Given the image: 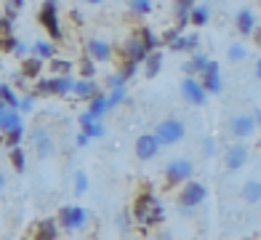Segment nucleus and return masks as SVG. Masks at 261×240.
<instances>
[{
    "label": "nucleus",
    "mask_w": 261,
    "mask_h": 240,
    "mask_svg": "<svg viewBox=\"0 0 261 240\" xmlns=\"http://www.w3.org/2000/svg\"><path fill=\"white\" fill-rule=\"evenodd\" d=\"M130 213H134L136 224H141V227H155V224L163 222V216H165L160 200L152 195V192H141V195L134 200V211Z\"/></svg>",
    "instance_id": "f257e3e1"
},
{
    "label": "nucleus",
    "mask_w": 261,
    "mask_h": 240,
    "mask_svg": "<svg viewBox=\"0 0 261 240\" xmlns=\"http://www.w3.org/2000/svg\"><path fill=\"white\" fill-rule=\"evenodd\" d=\"M75 88V80L69 75H51L35 86V96H67Z\"/></svg>",
    "instance_id": "f03ea898"
},
{
    "label": "nucleus",
    "mask_w": 261,
    "mask_h": 240,
    "mask_svg": "<svg viewBox=\"0 0 261 240\" xmlns=\"http://www.w3.org/2000/svg\"><path fill=\"white\" fill-rule=\"evenodd\" d=\"M205 198H208L205 184H203V182H195V179H189V182L181 184V189H179V206H181L184 211L197 208Z\"/></svg>",
    "instance_id": "7ed1b4c3"
},
{
    "label": "nucleus",
    "mask_w": 261,
    "mask_h": 240,
    "mask_svg": "<svg viewBox=\"0 0 261 240\" xmlns=\"http://www.w3.org/2000/svg\"><path fill=\"white\" fill-rule=\"evenodd\" d=\"M88 224V211L80 208V206H64L59 211V227L67 232H77V230H86Z\"/></svg>",
    "instance_id": "20e7f679"
},
{
    "label": "nucleus",
    "mask_w": 261,
    "mask_h": 240,
    "mask_svg": "<svg viewBox=\"0 0 261 240\" xmlns=\"http://www.w3.org/2000/svg\"><path fill=\"white\" fill-rule=\"evenodd\" d=\"M192 171H195V165L189 163V160H184V158H179V160H171L168 165H165V182L168 184H187L189 179H192Z\"/></svg>",
    "instance_id": "39448f33"
},
{
    "label": "nucleus",
    "mask_w": 261,
    "mask_h": 240,
    "mask_svg": "<svg viewBox=\"0 0 261 240\" xmlns=\"http://www.w3.org/2000/svg\"><path fill=\"white\" fill-rule=\"evenodd\" d=\"M155 136H158L160 144H176V141H181L184 139V123H181V120H176V117L163 120V123H158Z\"/></svg>",
    "instance_id": "423d86ee"
},
{
    "label": "nucleus",
    "mask_w": 261,
    "mask_h": 240,
    "mask_svg": "<svg viewBox=\"0 0 261 240\" xmlns=\"http://www.w3.org/2000/svg\"><path fill=\"white\" fill-rule=\"evenodd\" d=\"M30 141H32L35 152H38V158H51V155L56 152V144H54L51 134H48V131H45L43 126L32 128V134H30Z\"/></svg>",
    "instance_id": "0eeeda50"
},
{
    "label": "nucleus",
    "mask_w": 261,
    "mask_h": 240,
    "mask_svg": "<svg viewBox=\"0 0 261 240\" xmlns=\"http://www.w3.org/2000/svg\"><path fill=\"white\" fill-rule=\"evenodd\" d=\"M229 134L234 136V139H240V141H245L248 136H253L256 134V120H253V115H234L232 120H229Z\"/></svg>",
    "instance_id": "6e6552de"
},
{
    "label": "nucleus",
    "mask_w": 261,
    "mask_h": 240,
    "mask_svg": "<svg viewBox=\"0 0 261 240\" xmlns=\"http://www.w3.org/2000/svg\"><path fill=\"white\" fill-rule=\"evenodd\" d=\"M181 96L189 102V104H205L208 99V91L203 88V83H200L197 78H184L181 80Z\"/></svg>",
    "instance_id": "1a4fd4ad"
},
{
    "label": "nucleus",
    "mask_w": 261,
    "mask_h": 240,
    "mask_svg": "<svg viewBox=\"0 0 261 240\" xmlns=\"http://www.w3.org/2000/svg\"><path fill=\"white\" fill-rule=\"evenodd\" d=\"M40 24H43L45 30H48V35H51L54 40L62 38V27H59V16H56V0H45V3H43Z\"/></svg>",
    "instance_id": "9d476101"
},
{
    "label": "nucleus",
    "mask_w": 261,
    "mask_h": 240,
    "mask_svg": "<svg viewBox=\"0 0 261 240\" xmlns=\"http://www.w3.org/2000/svg\"><path fill=\"white\" fill-rule=\"evenodd\" d=\"M245 160H248L245 141H234V144H229V147L224 150V165H227V171H237V168H243Z\"/></svg>",
    "instance_id": "9b49d317"
},
{
    "label": "nucleus",
    "mask_w": 261,
    "mask_h": 240,
    "mask_svg": "<svg viewBox=\"0 0 261 240\" xmlns=\"http://www.w3.org/2000/svg\"><path fill=\"white\" fill-rule=\"evenodd\" d=\"M160 147H163V144L158 141L155 134H141L136 139V158L139 160H152V158H158Z\"/></svg>",
    "instance_id": "f8f14e48"
},
{
    "label": "nucleus",
    "mask_w": 261,
    "mask_h": 240,
    "mask_svg": "<svg viewBox=\"0 0 261 240\" xmlns=\"http://www.w3.org/2000/svg\"><path fill=\"white\" fill-rule=\"evenodd\" d=\"M197 80L203 83V88H205L208 93H221L224 83H221V69H219V62H211V64H208V69H205Z\"/></svg>",
    "instance_id": "ddd939ff"
},
{
    "label": "nucleus",
    "mask_w": 261,
    "mask_h": 240,
    "mask_svg": "<svg viewBox=\"0 0 261 240\" xmlns=\"http://www.w3.org/2000/svg\"><path fill=\"white\" fill-rule=\"evenodd\" d=\"M123 54H125V59L123 62H134V64H144L147 62V56L152 54V51H147V45L139 40V35L136 38H130L128 43H125V48H123Z\"/></svg>",
    "instance_id": "4468645a"
},
{
    "label": "nucleus",
    "mask_w": 261,
    "mask_h": 240,
    "mask_svg": "<svg viewBox=\"0 0 261 240\" xmlns=\"http://www.w3.org/2000/svg\"><path fill=\"white\" fill-rule=\"evenodd\" d=\"M88 54H91L93 62H110L112 59V45L99 40V38H91L88 40Z\"/></svg>",
    "instance_id": "2eb2a0df"
},
{
    "label": "nucleus",
    "mask_w": 261,
    "mask_h": 240,
    "mask_svg": "<svg viewBox=\"0 0 261 240\" xmlns=\"http://www.w3.org/2000/svg\"><path fill=\"white\" fill-rule=\"evenodd\" d=\"M16 128H24V123H21V112L19 110H8L3 112V117H0V134H11V131H16Z\"/></svg>",
    "instance_id": "dca6fc26"
},
{
    "label": "nucleus",
    "mask_w": 261,
    "mask_h": 240,
    "mask_svg": "<svg viewBox=\"0 0 261 240\" xmlns=\"http://www.w3.org/2000/svg\"><path fill=\"white\" fill-rule=\"evenodd\" d=\"M208 64H211V59H208L205 54H195V56L184 64L187 78H200V75H203V72L208 69Z\"/></svg>",
    "instance_id": "f3484780"
},
{
    "label": "nucleus",
    "mask_w": 261,
    "mask_h": 240,
    "mask_svg": "<svg viewBox=\"0 0 261 240\" xmlns=\"http://www.w3.org/2000/svg\"><path fill=\"white\" fill-rule=\"evenodd\" d=\"M35 240H59V219H43L35 230Z\"/></svg>",
    "instance_id": "a211bd4d"
},
{
    "label": "nucleus",
    "mask_w": 261,
    "mask_h": 240,
    "mask_svg": "<svg viewBox=\"0 0 261 240\" xmlns=\"http://www.w3.org/2000/svg\"><path fill=\"white\" fill-rule=\"evenodd\" d=\"M240 195H243V200H245V203H251V206L261 203V182H258V179H251V182H245Z\"/></svg>",
    "instance_id": "6ab92c4d"
},
{
    "label": "nucleus",
    "mask_w": 261,
    "mask_h": 240,
    "mask_svg": "<svg viewBox=\"0 0 261 240\" xmlns=\"http://www.w3.org/2000/svg\"><path fill=\"white\" fill-rule=\"evenodd\" d=\"M237 30H240V35H253L256 32V19H253V14L251 11H240V14H237Z\"/></svg>",
    "instance_id": "aec40b11"
},
{
    "label": "nucleus",
    "mask_w": 261,
    "mask_h": 240,
    "mask_svg": "<svg viewBox=\"0 0 261 240\" xmlns=\"http://www.w3.org/2000/svg\"><path fill=\"white\" fill-rule=\"evenodd\" d=\"M43 72V59H38V56H27L24 62H21V75H24L27 80L30 78H38Z\"/></svg>",
    "instance_id": "412c9836"
},
{
    "label": "nucleus",
    "mask_w": 261,
    "mask_h": 240,
    "mask_svg": "<svg viewBox=\"0 0 261 240\" xmlns=\"http://www.w3.org/2000/svg\"><path fill=\"white\" fill-rule=\"evenodd\" d=\"M107 110H110V99H107L104 93H93V96H91V104H88V112L99 120Z\"/></svg>",
    "instance_id": "4be33fe9"
},
{
    "label": "nucleus",
    "mask_w": 261,
    "mask_h": 240,
    "mask_svg": "<svg viewBox=\"0 0 261 240\" xmlns=\"http://www.w3.org/2000/svg\"><path fill=\"white\" fill-rule=\"evenodd\" d=\"M72 93H75V96H80V99H91V96H93V93H99V91H96V83H93V80L80 78V80H75Z\"/></svg>",
    "instance_id": "5701e85b"
},
{
    "label": "nucleus",
    "mask_w": 261,
    "mask_h": 240,
    "mask_svg": "<svg viewBox=\"0 0 261 240\" xmlns=\"http://www.w3.org/2000/svg\"><path fill=\"white\" fill-rule=\"evenodd\" d=\"M192 8H195V0H176V19H179V30L189 21Z\"/></svg>",
    "instance_id": "b1692460"
},
{
    "label": "nucleus",
    "mask_w": 261,
    "mask_h": 240,
    "mask_svg": "<svg viewBox=\"0 0 261 240\" xmlns=\"http://www.w3.org/2000/svg\"><path fill=\"white\" fill-rule=\"evenodd\" d=\"M197 43H200L197 35H184V38H176L171 43V48H173V51H195Z\"/></svg>",
    "instance_id": "393cba45"
},
{
    "label": "nucleus",
    "mask_w": 261,
    "mask_h": 240,
    "mask_svg": "<svg viewBox=\"0 0 261 240\" xmlns=\"http://www.w3.org/2000/svg\"><path fill=\"white\" fill-rule=\"evenodd\" d=\"M0 102L6 107H11V110H19V96H16L14 88H8L6 83H0Z\"/></svg>",
    "instance_id": "a878e982"
},
{
    "label": "nucleus",
    "mask_w": 261,
    "mask_h": 240,
    "mask_svg": "<svg viewBox=\"0 0 261 240\" xmlns=\"http://www.w3.org/2000/svg\"><path fill=\"white\" fill-rule=\"evenodd\" d=\"M160 67H163V56H160V51H158V54H149V56H147V62H144V75H147V78H155L158 72H160Z\"/></svg>",
    "instance_id": "bb28decb"
},
{
    "label": "nucleus",
    "mask_w": 261,
    "mask_h": 240,
    "mask_svg": "<svg viewBox=\"0 0 261 240\" xmlns=\"http://www.w3.org/2000/svg\"><path fill=\"white\" fill-rule=\"evenodd\" d=\"M8 158H11V165H14V171H16V174H24V165H27L24 150H21V147H14V150L8 152Z\"/></svg>",
    "instance_id": "cd10ccee"
},
{
    "label": "nucleus",
    "mask_w": 261,
    "mask_h": 240,
    "mask_svg": "<svg viewBox=\"0 0 261 240\" xmlns=\"http://www.w3.org/2000/svg\"><path fill=\"white\" fill-rule=\"evenodd\" d=\"M32 56H38V59H54V45L51 43H45V40H38V43H35L32 45V51H30Z\"/></svg>",
    "instance_id": "c85d7f7f"
},
{
    "label": "nucleus",
    "mask_w": 261,
    "mask_h": 240,
    "mask_svg": "<svg viewBox=\"0 0 261 240\" xmlns=\"http://www.w3.org/2000/svg\"><path fill=\"white\" fill-rule=\"evenodd\" d=\"M189 21L197 24V27L208 24V8H205V6H195V8H192V14H189Z\"/></svg>",
    "instance_id": "c756f323"
},
{
    "label": "nucleus",
    "mask_w": 261,
    "mask_h": 240,
    "mask_svg": "<svg viewBox=\"0 0 261 240\" xmlns=\"http://www.w3.org/2000/svg\"><path fill=\"white\" fill-rule=\"evenodd\" d=\"M51 72H56V75H69L72 72V62H67V59H51Z\"/></svg>",
    "instance_id": "7c9ffc66"
},
{
    "label": "nucleus",
    "mask_w": 261,
    "mask_h": 240,
    "mask_svg": "<svg viewBox=\"0 0 261 240\" xmlns=\"http://www.w3.org/2000/svg\"><path fill=\"white\" fill-rule=\"evenodd\" d=\"M139 40H141V43L147 45V51H152V48H155V45L160 43V40H158V35L152 32L149 27H144V30H139Z\"/></svg>",
    "instance_id": "2f4dec72"
},
{
    "label": "nucleus",
    "mask_w": 261,
    "mask_h": 240,
    "mask_svg": "<svg viewBox=\"0 0 261 240\" xmlns=\"http://www.w3.org/2000/svg\"><path fill=\"white\" fill-rule=\"evenodd\" d=\"M19 43H21V40H19V38H14V35H11V32H6L3 38H0V48H3L6 54H16Z\"/></svg>",
    "instance_id": "473e14b6"
},
{
    "label": "nucleus",
    "mask_w": 261,
    "mask_h": 240,
    "mask_svg": "<svg viewBox=\"0 0 261 240\" xmlns=\"http://www.w3.org/2000/svg\"><path fill=\"white\" fill-rule=\"evenodd\" d=\"M21 139H24V128H16V131H11V134H6V136H3L6 147H11V150H14V147H19V144H21Z\"/></svg>",
    "instance_id": "72a5a7b5"
},
{
    "label": "nucleus",
    "mask_w": 261,
    "mask_h": 240,
    "mask_svg": "<svg viewBox=\"0 0 261 240\" xmlns=\"http://www.w3.org/2000/svg\"><path fill=\"white\" fill-rule=\"evenodd\" d=\"M75 192H77V195H86V192H88V176H86V171H75Z\"/></svg>",
    "instance_id": "f704fd0d"
},
{
    "label": "nucleus",
    "mask_w": 261,
    "mask_h": 240,
    "mask_svg": "<svg viewBox=\"0 0 261 240\" xmlns=\"http://www.w3.org/2000/svg\"><path fill=\"white\" fill-rule=\"evenodd\" d=\"M107 99H110V110H115L117 104L125 102V88H112V93L107 96Z\"/></svg>",
    "instance_id": "c9c22d12"
},
{
    "label": "nucleus",
    "mask_w": 261,
    "mask_h": 240,
    "mask_svg": "<svg viewBox=\"0 0 261 240\" xmlns=\"http://www.w3.org/2000/svg\"><path fill=\"white\" fill-rule=\"evenodd\" d=\"M80 72L86 80H93V75H96V67H93L91 59H80Z\"/></svg>",
    "instance_id": "e433bc0d"
},
{
    "label": "nucleus",
    "mask_w": 261,
    "mask_h": 240,
    "mask_svg": "<svg viewBox=\"0 0 261 240\" xmlns=\"http://www.w3.org/2000/svg\"><path fill=\"white\" fill-rule=\"evenodd\" d=\"M227 56H229V62H243V59H245V48L240 43H234V45H229Z\"/></svg>",
    "instance_id": "4c0bfd02"
},
{
    "label": "nucleus",
    "mask_w": 261,
    "mask_h": 240,
    "mask_svg": "<svg viewBox=\"0 0 261 240\" xmlns=\"http://www.w3.org/2000/svg\"><path fill=\"white\" fill-rule=\"evenodd\" d=\"M83 131H86V134H88L91 139H101V136L107 134V128H104V126L99 123V120H96V123H91L88 128H83Z\"/></svg>",
    "instance_id": "58836bf2"
},
{
    "label": "nucleus",
    "mask_w": 261,
    "mask_h": 240,
    "mask_svg": "<svg viewBox=\"0 0 261 240\" xmlns=\"http://www.w3.org/2000/svg\"><path fill=\"white\" fill-rule=\"evenodd\" d=\"M35 99H38L35 93H27L24 99H19V112H32L35 110Z\"/></svg>",
    "instance_id": "ea45409f"
},
{
    "label": "nucleus",
    "mask_w": 261,
    "mask_h": 240,
    "mask_svg": "<svg viewBox=\"0 0 261 240\" xmlns=\"http://www.w3.org/2000/svg\"><path fill=\"white\" fill-rule=\"evenodd\" d=\"M136 67H139V64H134V62H125V64H123V69L117 72V75H120L123 80H130V78L136 75Z\"/></svg>",
    "instance_id": "a19ab883"
},
{
    "label": "nucleus",
    "mask_w": 261,
    "mask_h": 240,
    "mask_svg": "<svg viewBox=\"0 0 261 240\" xmlns=\"http://www.w3.org/2000/svg\"><path fill=\"white\" fill-rule=\"evenodd\" d=\"M130 8H134L136 14H149V11H152L149 0H134V3H130Z\"/></svg>",
    "instance_id": "79ce46f5"
},
{
    "label": "nucleus",
    "mask_w": 261,
    "mask_h": 240,
    "mask_svg": "<svg viewBox=\"0 0 261 240\" xmlns=\"http://www.w3.org/2000/svg\"><path fill=\"white\" fill-rule=\"evenodd\" d=\"M91 123H96V117H93L91 112H83V115H80V126H83V128H88Z\"/></svg>",
    "instance_id": "37998d69"
},
{
    "label": "nucleus",
    "mask_w": 261,
    "mask_h": 240,
    "mask_svg": "<svg viewBox=\"0 0 261 240\" xmlns=\"http://www.w3.org/2000/svg\"><path fill=\"white\" fill-rule=\"evenodd\" d=\"M75 141H77V147H86V144L91 141V136L86 134V131H83V134H77V139H75Z\"/></svg>",
    "instance_id": "c03bdc74"
},
{
    "label": "nucleus",
    "mask_w": 261,
    "mask_h": 240,
    "mask_svg": "<svg viewBox=\"0 0 261 240\" xmlns=\"http://www.w3.org/2000/svg\"><path fill=\"white\" fill-rule=\"evenodd\" d=\"M21 6H24V0H11V11H19Z\"/></svg>",
    "instance_id": "a18cd8bd"
},
{
    "label": "nucleus",
    "mask_w": 261,
    "mask_h": 240,
    "mask_svg": "<svg viewBox=\"0 0 261 240\" xmlns=\"http://www.w3.org/2000/svg\"><path fill=\"white\" fill-rule=\"evenodd\" d=\"M205 155H213V139H205Z\"/></svg>",
    "instance_id": "49530a36"
},
{
    "label": "nucleus",
    "mask_w": 261,
    "mask_h": 240,
    "mask_svg": "<svg viewBox=\"0 0 261 240\" xmlns=\"http://www.w3.org/2000/svg\"><path fill=\"white\" fill-rule=\"evenodd\" d=\"M251 115H253V120H256V128H258V126H261V110H253Z\"/></svg>",
    "instance_id": "de8ad7c7"
},
{
    "label": "nucleus",
    "mask_w": 261,
    "mask_h": 240,
    "mask_svg": "<svg viewBox=\"0 0 261 240\" xmlns=\"http://www.w3.org/2000/svg\"><path fill=\"white\" fill-rule=\"evenodd\" d=\"M253 38H256V43L261 45V30H258V27H256V32H253Z\"/></svg>",
    "instance_id": "09e8293b"
},
{
    "label": "nucleus",
    "mask_w": 261,
    "mask_h": 240,
    "mask_svg": "<svg viewBox=\"0 0 261 240\" xmlns=\"http://www.w3.org/2000/svg\"><path fill=\"white\" fill-rule=\"evenodd\" d=\"M256 78L261 80V59H258V62H256Z\"/></svg>",
    "instance_id": "8fccbe9b"
},
{
    "label": "nucleus",
    "mask_w": 261,
    "mask_h": 240,
    "mask_svg": "<svg viewBox=\"0 0 261 240\" xmlns=\"http://www.w3.org/2000/svg\"><path fill=\"white\" fill-rule=\"evenodd\" d=\"M3 187H6V174L0 171V189H3Z\"/></svg>",
    "instance_id": "3c124183"
},
{
    "label": "nucleus",
    "mask_w": 261,
    "mask_h": 240,
    "mask_svg": "<svg viewBox=\"0 0 261 240\" xmlns=\"http://www.w3.org/2000/svg\"><path fill=\"white\" fill-rule=\"evenodd\" d=\"M6 110H8V107H6L3 102H0V117H3V112H6Z\"/></svg>",
    "instance_id": "603ef678"
},
{
    "label": "nucleus",
    "mask_w": 261,
    "mask_h": 240,
    "mask_svg": "<svg viewBox=\"0 0 261 240\" xmlns=\"http://www.w3.org/2000/svg\"><path fill=\"white\" fill-rule=\"evenodd\" d=\"M88 3H101V0H88Z\"/></svg>",
    "instance_id": "864d4df0"
},
{
    "label": "nucleus",
    "mask_w": 261,
    "mask_h": 240,
    "mask_svg": "<svg viewBox=\"0 0 261 240\" xmlns=\"http://www.w3.org/2000/svg\"><path fill=\"white\" fill-rule=\"evenodd\" d=\"M130 3H134V0H130Z\"/></svg>",
    "instance_id": "5fc2aeb1"
}]
</instances>
